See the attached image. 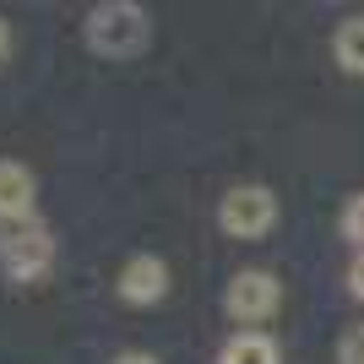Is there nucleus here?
Returning a JSON list of instances; mask_svg holds the SVG:
<instances>
[{"instance_id":"1","label":"nucleus","mask_w":364,"mask_h":364,"mask_svg":"<svg viewBox=\"0 0 364 364\" xmlns=\"http://www.w3.org/2000/svg\"><path fill=\"white\" fill-rule=\"evenodd\" d=\"M82 38L104 60H136L152 44V16L136 0H98L87 11V22H82Z\"/></svg>"},{"instance_id":"2","label":"nucleus","mask_w":364,"mask_h":364,"mask_svg":"<svg viewBox=\"0 0 364 364\" xmlns=\"http://www.w3.org/2000/svg\"><path fill=\"white\" fill-rule=\"evenodd\" d=\"M283 310V283H277L267 267H245V272L228 277L223 289V316L240 326V332H261V321H272Z\"/></svg>"},{"instance_id":"3","label":"nucleus","mask_w":364,"mask_h":364,"mask_svg":"<svg viewBox=\"0 0 364 364\" xmlns=\"http://www.w3.org/2000/svg\"><path fill=\"white\" fill-rule=\"evenodd\" d=\"M49 267H55V234H49V223L28 218V223L0 228V272L11 283H38Z\"/></svg>"},{"instance_id":"4","label":"nucleus","mask_w":364,"mask_h":364,"mask_svg":"<svg viewBox=\"0 0 364 364\" xmlns=\"http://www.w3.org/2000/svg\"><path fill=\"white\" fill-rule=\"evenodd\" d=\"M272 223H277L272 185H234L218 201V228L228 240H261V234H272Z\"/></svg>"},{"instance_id":"5","label":"nucleus","mask_w":364,"mask_h":364,"mask_svg":"<svg viewBox=\"0 0 364 364\" xmlns=\"http://www.w3.org/2000/svg\"><path fill=\"white\" fill-rule=\"evenodd\" d=\"M114 294H120L125 304H136V310L164 304L168 299V261L152 256V250H136V256L120 267V277H114Z\"/></svg>"},{"instance_id":"6","label":"nucleus","mask_w":364,"mask_h":364,"mask_svg":"<svg viewBox=\"0 0 364 364\" xmlns=\"http://www.w3.org/2000/svg\"><path fill=\"white\" fill-rule=\"evenodd\" d=\"M33 201H38L33 168L16 164V158H0V228H6V223H28Z\"/></svg>"},{"instance_id":"7","label":"nucleus","mask_w":364,"mask_h":364,"mask_svg":"<svg viewBox=\"0 0 364 364\" xmlns=\"http://www.w3.org/2000/svg\"><path fill=\"white\" fill-rule=\"evenodd\" d=\"M218 364H283V353H277L272 332H234L218 348Z\"/></svg>"},{"instance_id":"8","label":"nucleus","mask_w":364,"mask_h":364,"mask_svg":"<svg viewBox=\"0 0 364 364\" xmlns=\"http://www.w3.org/2000/svg\"><path fill=\"white\" fill-rule=\"evenodd\" d=\"M332 55H337V65H343L348 76H364V11L337 22V33H332Z\"/></svg>"},{"instance_id":"9","label":"nucleus","mask_w":364,"mask_h":364,"mask_svg":"<svg viewBox=\"0 0 364 364\" xmlns=\"http://www.w3.org/2000/svg\"><path fill=\"white\" fill-rule=\"evenodd\" d=\"M337 228H343V240H348L353 250H364V191L343 201V218H337Z\"/></svg>"},{"instance_id":"10","label":"nucleus","mask_w":364,"mask_h":364,"mask_svg":"<svg viewBox=\"0 0 364 364\" xmlns=\"http://www.w3.org/2000/svg\"><path fill=\"white\" fill-rule=\"evenodd\" d=\"M337 364H364V326H348L337 343Z\"/></svg>"},{"instance_id":"11","label":"nucleus","mask_w":364,"mask_h":364,"mask_svg":"<svg viewBox=\"0 0 364 364\" xmlns=\"http://www.w3.org/2000/svg\"><path fill=\"white\" fill-rule=\"evenodd\" d=\"M348 294L364 304V250H353V267H348Z\"/></svg>"},{"instance_id":"12","label":"nucleus","mask_w":364,"mask_h":364,"mask_svg":"<svg viewBox=\"0 0 364 364\" xmlns=\"http://www.w3.org/2000/svg\"><path fill=\"white\" fill-rule=\"evenodd\" d=\"M109 364H164V359H152V353H141V348H125V353H114Z\"/></svg>"},{"instance_id":"13","label":"nucleus","mask_w":364,"mask_h":364,"mask_svg":"<svg viewBox=\"0 0 364 364\" xmlns=\"http://www.w3.org/2000/svg\"><path fill=\"white\" fill-rule=\"evenodd\" d=\"M6 49H11V28H6V22H0V55H6Z\"/></svg>"}]
</instances>
